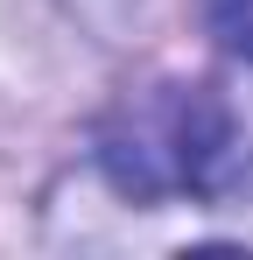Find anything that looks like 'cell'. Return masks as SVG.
<instances>
[{"mask_svg":"<svg viewBox=\"0 0 253 260\" xmlns=\"http://www.w3.org/2000/svg\"><path fill=\"white\" fill-rule=\"evenodd\" d=\"M99 162L126 197H218L239 169V120L218 85H148L99 127Z\"/></svg>","mask_w":253,"mask_h":260,"instance_id":"6da1fadb","label":"cell"},{"mask_svg":"<svg viewBox=\"0 0 253 260\" xmlns=\"http://www.w3.org/2000/svg\"><path fill=\"white\" fill-rule=\"evenodd\" d=\"M204 21L239 63H253V0H204Z\"/></svg>","mask_w":253,"mask_h":260,"instance_id":"7a4b0ae2","label":"cell"}]
</instances>
